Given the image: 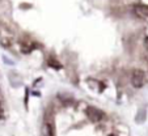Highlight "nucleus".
<instances>
[{
  "label": "nucleus",
  "instance_id": "nucleus-7",
  "mask_svg": "<svg viewBox=\"0 0 148 136\" xmlns=\"http://www.w3.org/2000/svg\"><path fill=\"white\" fill-rule=\"evenodd\" d=\"M0 110H1V105H0Z\"/></svg>",
  "mask_w": 148,
  "mask_h": 136
},
{
  "label": "nucleus",
  "instance_id": "nucleus-2",
  "mask_svg": "<svg viewBox=\"0 0 148 136\" xmlns=\"http://www.w3.org/2000/svg\"><path fill=\"white\" fill-rule=\"evenodd\" d=\"M87 117L89 118L90 122H100V120L103 119V113L97 107H93V106H89L87 109Z\"/></svg>",
  "mask_w": 148,
  "mask_h": 136
},
{
  "label": "nucleus",
  "instance_id": "nucleus-5",
  "mask_svg": "<svg viewBox=\"0 0 148 136\" xmlns=\"http://www.w3.org/2000/svg\"><path fill=\"white\" fill-rule=\"evenodd\" d=\"M144 119H145V111L144 110H140L139 114L136 115V122L143 123V122H144Z\"/></svg>",
  "mask_w": 148,
  "mask_h": 136
},
{
  "label": "nucleus",
  "instance_id": "nucleus-3",
  "mask_svg": "<svg viewBox=\"0 0 148 136\" xmlns=\"http://www.w3.org/2000/svg\"><path fill=\"white\" fill-rule=\"evenodd\" d=\"M134 14L140 20L148 18V5L147 4H136L134 5Z\"/></svg>",
  "mask_w": 148,
  "mask_h": 136
},
{
  "label": "nucleus",
  "instance_id": "nucleus-6",
  "mask_svg": "<svg viewBox=\"0 0 148 136\" xmlns=\"http://www.w3.org/2000/svg\"><path fill=\"white\" fill-rule=\"evenodd\" d=\"M144 46H145V49H147V50H148V37L144 39Z\"/></svg>",
  "mask_w": 148,
  "mask_h": 136
},
{
  "label": "nucleus",
  "instance_id": "nucleus-8",
  "mask_svg": "<svg viewBox=\"0 0 148 136\" xmlns=\"http://www.w3.org/2000/svg\"><path fill=\"white\" fill-rule=\"evenodd\" d=\"M109 136H114V135H109Z\"/></svg>",
  "mask_w": 148,
  "mask_h": 136
},
{
  "label": "nucleus",
  "instance_id": "nucleus-4",
  "mask_svg": "<svg viewBox=\"0 0 148 136\" xmlns=\"http://www.w3.org/2000/svg\"><path fill=\"white\" fill-rule=\"evenodd\" d=\"M43 136H53V128L49 123H46L43 127Z\"/></svg>",
  "mask_w": 148,
  "mask_h": 136
},
{
  "label": "nucleus",
  "instance_id": "nucleus-1",
  "mask_svg": "<svg viewBox=\"0 0 148 136\" xmlns=\"http://www.w3.org/2000/svg\"><path fill=\"white\" fill-rule=\"evenodd\" d=\"M131 84L135 88H143L147 84V76H145L144 71L135 70L131 75Z\"/></svg>",
  "mask_w": 148,
  "mask_h": 136
}]
</instances>
